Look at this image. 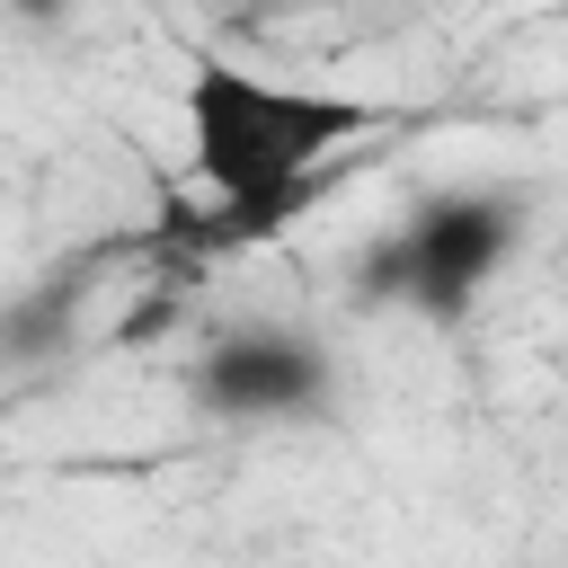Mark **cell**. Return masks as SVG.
<instances>
[{"label": "cell", "instance_id": "obj_1", "mask_svg": "<svg viewBox=\"0 0 568 568\" xmlns=\"http://www.w3.org/2000/svg\"><path fill=\"white\" fill-rule=\"evenodd\" d=\"M178 115H186V169L222 204L320 186L328 151H346L355 133H382L373 98H337V89H302V80H257L240 62H195Z\"/></svg>", "mask_w": 568, "mask_h": 568}, {"label": "cell", "instance_id": "obj_3", "mask_svg": "<svg viewBox=\"0 0 568 568\" xmlns=\"http://www.w3.org/2000/svg\"><path fill=\"white\" fill-rule=\"evenodd\" d=\"M328 390H337V364L302 328H231V337H213L195 355V399L213 417H240V426L320 417Z\"/></svg>", "mask_w": 568, "mask_h": 568}, {"label": "cell", "instance_id": "obj_4", "mask_svg": "<svg viewBox=\"0 0 568 568\" xmlns=\"http://www.w3.org/2000/svg\"><path fill=\"white\" fill-rule=\"evenodd\" d=\"M80 293H89V266H62L44 284H27L9 311H0V355L9 364H44L71 346V320H80Z\"/></svg>", "mask_w": 568, "mask_h": 568}, {"label": "cell", "instance_id": "obj_5", "mask_svg": "<svg viewBox=\"0 0 568 568\" xmlns=\"http://www.w3.org/2000/svg\"><path fill=\"white\" fill-rule=\"evenodd\" d=\"M9 9H18L27 27H62V18H71V0H9Z\"/></svg>", "mask_w": 568, "mask_h": 568}, {"label": "cell", "instance_id": "obj_2", "mask_svg": "<svg viewBox=\"0 0 568 568\" xmlns=\"http://www.w3.org/2000/svg\"><path fill=\"white\" fill-rule=\"evenodd\" d=\"M515 248H524V195H506V186H444V195H426L390 240L364 248L355 302H364V311L408 302L417 320L453 328Z\"/></svg>", "mask_w": 568, "mask_h": 568}]
</instances>
